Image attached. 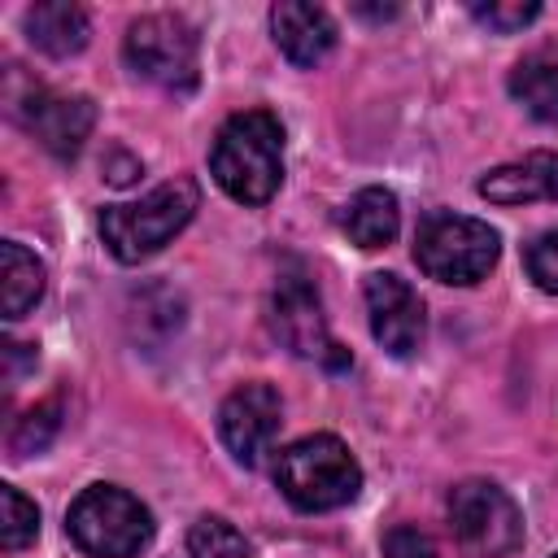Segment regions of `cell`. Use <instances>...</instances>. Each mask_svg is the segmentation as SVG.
Segmentation results:
<instances>
[{
  "mask_svg": "<svg viewBox=\"0 0 558 558\" xmlns=\"http://www.w3.org/2000/svg\"><path fill=\"white\" fill-rule=\"evenodd\" d=\"M214 183L240 205H266L283 183V126L266 109H244L222 122L209 148Z\"/></svg>",
  "mask_w": 558,
  "mask_h": 558,
  "instance_id": "obj_1",
  "label": "cell"
},
{
  "mask_svg": "<svg viewBox=\"0 0 558 558\" xmlns=\"http://www.w3.org/2000/svg\"><path fill=\"white\" fill-rule=\"evenodd\" d=\"M275 484L279 493L305 510V514H323V510H340L362 493V466L349 453V445L331 432H314L292 440L279 462H275Z\"/></svg>",
  "mask_w": 558,
  "mask_h": 558,
  "instance_id": "obj_2",
  "label": "cell"
},
{
  "mask_svg": "<svg viewBox=\"0 0 558 558\" xmlns=\"http://www.w3.org/2000/svg\"><path fill=\"white\" fill-rule=\"evenodd\" d=\"M196 183L192 179H170L153 187L140 201L109 205L100 214V240L118 262H144L161 253L196 214Z\"/></svg>",
  "mask_w": 558,
  "mask_h": 558,
  "instance_id": "obj_3",
  "label": "cell"
},
{
  "mask_svg": "<svg viewBox=\"0 0 558 558\" xmlns=\"http://www.w3.org/2000/svg\"><path fill=\"white\" fill-rule=\"evenodd\" d=\"M65 532L92 558H135L153 541V514L126 488L92 484L70 501Z\"/></svg>",
  "mask_w": 558,
  "mask_h": 558,
  "instance_id": "obj_4",
  "label": "cell"
},
{
  "mask_svg": "<svg viewBox=\"0 0 558 558\" xmlns=\"http://www.w3.org/2000/svg\"><path fill=\"white\" fill-rule=\"evenodd\" d=\"M501 257V235L466 214H427L414 235V262L440 283H480Z\"/></svg>",
  "mask_w": 558,
  "mask_h": 558,
  "instance_id": "obj_5",
  "label": "cell"
},
{
  "mask_svg": "<svg viewBox=\"0 0 558 558\" xmlns=\"http://www.w3.org/2000/svg\"><path fill=\"white\" fill-rule=\"evenodd\" d=\"M122 57L140 78L166 92H192L201 78V44H196V31L179 13L135 17L122 39Z\"/></svg>",
  "mask_w": 558,
  "mask_h": 558,
  "instance_id": "obj_6",
  "label": "cell"
},
{
  "mask_svg": "<svg viewBox=\"0 0 558 558\" xmlns=\"http://www.w3.org/2000/svg\"><path fill=\"white\" fill-rule=\"evenodd\" d=\"M449 527L471 558H506L523 545V514L493 480H462L449 493Z\"/></svg>",
  "mask_w": 558,
  "mask_h": 558,
  "instance_id": "obj_7",
  "label": "cell"
},
{
  "mask_svg": "<svg viewBox=\"0 0 558 558\" xmlns=\"http://www.w3.org/2000/svg\"><path fill=\"white\" fill-rule=\"evenodd\" d=\"M270 331L279 336V344L305 362H318L327 371H344L349 353L331 340L318 292L310 288L305 275H288L279 279V288L270 292Z\"/></svg>",
  "mask_w": 558,
  "mask_h": 558,
  "instance_id": "obj_8",
  "label": "cell"
},
{
  "mask_svg": "<svg viewBox=\"0 0 558 558\" xmlns=\"http://www.w3.org/2000/svg\"><path fill=\"white\" fill-rule=\"evenodd\" d=\"M279 423H283V401L270 384L253 379V384H240L222 405H218V436L227 445V453L240 462V466H257L275 436H279Z\"/></svg>",
  "mask_w": 558,
  "mask_h": 558,
  "instance_id": "obj_9",
  "label": "cell"
},
{
  "mask_svg": "<svg viewBox=\"0 0 558 558\" xmlns=\"http://www.w3.org/2000/svg\"><path fill=\"white\" fill-rule=\"evenodd\" d=\"M362 296H366V314H371V336L392 357H414L427 336V314H423L418 292L401 275L375 270V275H366Z\"/></svg>",
  "mask_w": 558,
  "mask_h": 558,
  "instance_id": "obj_10",
  "label": "cell"
},
{
  "mask_svg": "<svg viewBox=\"0 0 558 558\" xmlns=\"http://www.w3.org/2000/svg\"><path fill=\"white\" fill-rule=\"evenodd\" d=\"M22 126L57 157H74L83 148V140L92 135L96 109L87 96H61V92H31L17 105Z\"/></svg>",
  "mask_w": 558,
  "mask_h": 558,
  "instance_id": "obj_11",
  "label": "cell"
},
{
  "mask_svg": "<svg viewBox=\"0 0 558 558\" xmlns=\"http://www.w3.org/2000/svg\"><path fill=\"white\" fill-rule=\"evenodd\" d=\"M270 35L279 44V52L301 65L314 70L331 48H336V22L327 9L318 4H301V0H279L270 9Z\"/></svg>",
  "mask_w": 558,
  "mask_h": 558,
  "instance_id": "obj_12",
  "label": "cell"
},
{
  "mask_svg": "<svg viewBox=\"0 0 558 558\" xmlns=\"http://www.w3.org/2000/svg\"><path fill=\"white\" fill-rule=\"evenodd\" d=\"M480 196L493 205L558 201V153H527L523 161L497 166L480 179Z\"/></svg>",
  "mask_w": 558,
  "mask_h": 558,
  "instance_id": "obj_13",
  "label": "cell"
},
{
  "mask_svg": "<svg viewBox=\"0 0 558 558\" xmlns=\"http://www.w3.org/2000/svg\"><path fill=\"white\" fill-rule=\"evenodd\" d=\"M22 26H26V39L48 57H74L87 44V31H92L87 13L70 0H48V4L26 9Z\"/></svg>",
  "mask_w": 558,
  "mask_h": 558,
  "instance_id": "obj_14",
  "label": "cell"
},
{
  "mask_svg": "<svg viewBox=\"0 0 558 558\" xmlns=\"http://www.w3.org/2000/svg\"><path fill=\"white\" fill-rule=\"evenodd\" d=\"M510 96L536 118V122H558V48H532L514 70H510Z\"/></svg>",
  "mask_w": 558,
  "mask_h": 558,
  "instance_id": "obj_15",
  "label": "cell"
},
{
  "mask_svg": "<svg viewBox=\"0 0 558 558\" xmlns=\"http://www.w3.org/2000/svg\"><path fill=\"white\" fill-rule=\"evenodd\" d=\"M340 227L344 235L357 244V248H384L392 244L397 227H401V209H397V196L388 187H362L344 214H340Z\"/></svg>",
  "mask_w": 558,
  "mask_h": 558,
  "instance_id": "obj_16",
  "label": "cell"
},
{
  "mask_svg": "<svg viewBox=\"0 0 558 558\" xmlns=\"http://www.w3.org/2000/svg\"><path fill=\"white\" fill-rule=\"evenodd\" d=\"M44 288H48L44 262L31 248H22L17 240H4L0 244V310H4V318L13 323L26 310H35V301L44 296Z\"/></svg>",
  "mask_w": 558,
  "mask_h": 558,
  "instance_id": "obj_17",
  "label": "cell"
},
{
  "mask_svg": "<svg viewBox=\"0 0 558 558\" xmlns=\"http://www.w3.org/2000/svg\"><path fill=\"white\" fill-rule=\"evenodd\" d=\"M187 554L192 558H253L244 532L235 523H227L222 514H201L187 527Z\"/></svg>",
  "mask_w": 558,
  "mask_h": 558,
  "instance_id": "obj_18",
  "label": "cell"
},
{
  "mask_svg": "<svg viewBox=\"0 0 558 558\" xmlns=\"http://www.w3.org/2000/svg\"><path fill=\"white\" fill-rule=\"evenodd\" d=\"M39 536V506L13 484H0V549L17 554Z\"/></svg>",
  "mask_w": 558,
  "mask_h": 558,
  "instance_id": "obj_19",
  "label": "cell"
},
{
  "mask_svg": "<svg viewBox=\"0 0 558 558\" xmlns=\"http://www.w3.org/2000/svg\"><path fill=\"white\" fill-rule=\"evenodd\" d=\"M57 414H61V410H57V401H44V405L26 410V414L17 418V427L9 432V453H13V458L39 453V449L57 436V427H61V418H57Z\"/></svg>",
  "mask_w": 558,
  "mask_h": 558,
  "instance_id": "obj_20",
  "label": "cell"
},
{
  "mask_svg": "<svg viewBox=\"0 0 558 558\" xmlns=\"http://www.w3.org/2000/svg\"><path fill=\"white\" fill-rule=\"evenodd\" d=\"M536 13H541L536 0H510V4L493 0V4H471V17L484 22V26L497 31V35H514V31H523L527 22H536Z\"/></svg>",
  "mask_w": 558,
  "mask_h": 558,
  "instance_id": "obj_21",
  "label": "cell"
},
{
  "mask_svg": "<svg viewBox=\"0 0 558 558\" xmlns=\"http://www.w3.org/2000/svg\"><path fill=\"white\" fill-rule=\"evenodd\" d=\"M523 266H527V279L541 288V292H554L558 296V231H545L527 244L523 253Z\"/></svg>",
  "mask_w": 558,
  "mask_h": 558,
  "instance_id": "obj_22",
  "label": "cell"
},
{
  "mask_svg": "<svg viewBox=\"0 0 558 558\" xmlns=\"http://www.w3.org/2000/svg\"><path fill=\"white\" fill-rule=\"evenodd\" d=\"M384 558H440L436 554V541L410 523H397L384 532Z\"/></svg>",
  "mask_w": 558,
  "mask_h": 558,
  "instance_id": "obj_23",
  "label": "cell"
},
{
  "mask_svg": "<svg viewBox=\"0 0 558 558\" xmlns=\"http://www.w3.org/2000/svg\"><path fill=\"white\" fill-rule=\"evenodd\" d=\"M187 558H192V554H187Z\"/></svg>",
  "mask_w": 558,
  "mask_h": 558,
  "instance_id": "obj_24",
  "label": "cell"
},
{
  "mask_svg": "<svg viewBox=\"0 0 558 558\" xmlns=\"http://www.w3.org/2000/svg\"><path fill=\"white\" fill-rule=\"evenodd\" d=\"M554 558H558V554H554Z\"/></svg>",
  "mask_w": 558,
  "mask_h": 558,
  "instance_id": "obj_25",
  "label": "cell"
}]
</instances>
